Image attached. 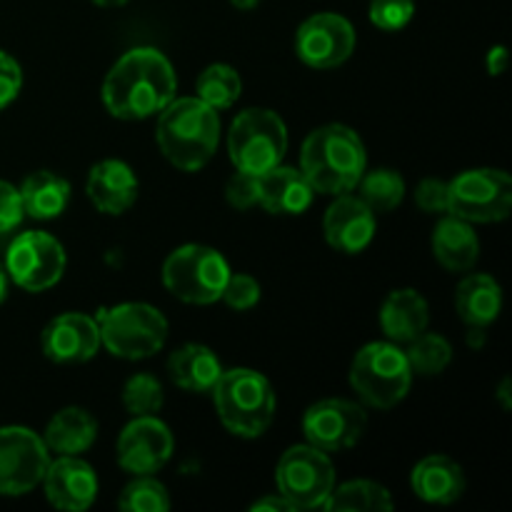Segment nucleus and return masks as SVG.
<instances>
[{
    "instance_id": "1",
    "label": "nucleus",
    "mask_w": 512,
    "mask_h": 512,
    "mask_svg": "<svg viewBox=\"0 0 512 512\" xmlns=\"http://www.w3.org/2000/svg\"><path fill=\"white\" fill-rule=\"evenodd\" d=\"M178 78L160 50H128L110 68L103 83V103L120 120H143L160 113L175 98Z\"/></svg>"
},
{
    "instance_id": "2",
    "label": "nucleus",
    "mask_w": 512,
    "mask_h": 512,
    "mask_svg": "<svg viewBox=\"0 0 512 512\" xmlns=\"http://www.w3.org/2000/svg\"><path fill=\"white\" fill-rule=\"evenodd\" d=\"M368 168V155L360 135L340 123L323 125L305 138L300 150V173L315 193L343 195L358 188Z\"/></svg>"
},
{
    "instance_id": "3",
    "label": "nucleus",
    "mask_w": 512,
    "mask_h": 512,
    "mask_svg": "<svg viewBox=\"0 0 512 512\" xmlns=\"http://www.w3.org/2000/svg\"><path fill=\"white\" fill-rule=\"evenodd\" d=\"M218 140V113L200 98L170 100L160 110L158 145L175 168L188 173L200 170L215 155Z\"/></svg>"
},
{
    "instance_id": "4",
    "label": "nucleus",
    "mask_w": 512,
    "mask_h": 512,
    "mask_svg": "<svg viewBox=\"0 0 512 512\" xmlns=\"http://www.w3.org/2000/svg\"><path fill=\"white\" fill-rule=\"evenodd\" d=\"M213 395L220 420L238 438H260L273 423L275 390L270 380L255 370H223Z\"/></svg>"
},
{
    "instance_id": "5",
    "label": "nucleus",
    "mask_w": 512,
    "mask_h": 512,
    "mask_svg": "<svg viewBox=\"0 0 512 512\" xmlns=\"http://www.w3.org/2000/svg\"><path fill=\"white\" fill-rule=\"evenodd\" d=\"M413 383L405 350L393 343H370L355 355L350 368V385L370 408L388 410L408 395Z\"/></svg>"
},
{
    "instance_id": "6",
    "label": "nucleus",
    "mask_w": 512,
    "mask_h": 512,
    "mask_svg": "<svg viewBox=\"0 0 512 512\" xmlns=\"http://www.w3.org/2000/svg\"><path fill=\"white\" fill-rule=\"evenodd\" d=\"M100 343L123 360H143L160 353L168 340V320L145 303H123L100 315Z\"/></svg>"
},
{
    "instance_id": "7",
    "label": "nucleus",
    "mask_w": 512,
    "mask_h": 512,
    "mask_svg": "<svg viewBox=\"0 0 512 512\" xmlns=\"http://www.w3.org/2000/svg\"><path fill=\"white\" fill-rule=\"evenodd\" d=\"M285 150H288V130L273 110H245L230 125L228 153L240 173L260 175L275 168L285 158Z\"/></svg>"
},
{
    "instance_id": "8",
    "label": "nucleus",
    "mask_w": 512,
    "mask_h": 512,
    "mask_svg": "<svg viewBox=\"0 0 512 512\" xmlns=\"http://www.w3.org/2000/svg\"><path fill=\"white\" fill-rule=\"evenodd\" d=\"M228 278L230 268L225 258L208 245H183L163 265L165 288L183 303H215L223 295Z\"/></svg>"
},
{
    "instance_id": "9",
    "label": "nucleus",
    "mask_w": 512,
    "mask_h": 512,
    "mask_svg": "<svg viewBox=\"0 0 512 512\" xmlns=\"http://www.w3.org/2000/svg\"><path fill=\"white\" fill-rule=\"evenodd\" d=\"M278 490L295 510L323 508L335 488L333 460L313 445L285 450L278 463Z\"/></svg>"
},
{
    "instance_id": "10",
    "label": "nucleus",
    "mask_w": 512,
    "mask_h": 512,
    "mask_svg": "<svg viewBox=\"0 0 512 512\" xmlns=\"http://www.w3.org/2000/svg\"><path fill=\"white\" fill-rule=\"evenodd\" d=\"M512 180L503 170H465L450 183L448 213L468 223H498L510 215Z\"/></svg>"
},
{
    "instance_id": "11",
    "label": "nucleus",
    "mask_w": 512,
    "mask_h": 512,
    "mask_svg": "<svg viewBox=\"0 0 512 512\" xmlns=\"http://www.w3.org/2000/svg\"><path fill=\"white\" fill-rule=\"evenodd\" d=\"M5 270L18 288L28 293H43L63 278L65 250L53 235L43 230H28L10 243Z\"/></svg>"
},
{
    "instance_id": "12",
    "label": "nucleus",
    "mask_w": 512,
    "mask_h": 512,
    "mask_svg": "<svg viewBox=\"0 0 512 512\" xmlns=\"http://www.w3.org/2000/svg\"><path fill=\"white\" fill-rule=\"evenodd\" d=\"M48 445L33 430L0 428V495L18 498L43 483L48 470Z\"/></svg>"
},
{
    "instance_id": "13",
    "label": "nucleus",
    "mask_w": 512,
    "mask_h": 512,
    "mask_svg": "<svg viewBox=\"0 0 512 512\" xmlns=\"http://www.w3.org/2000/svg\"><path fill=\"white\" fill-rule=\"evenodd\" d=\"M355 28L338 13H318L305 20L295 35V53L318 70L338 68L353 55Z\"/></svg>"
},
{
    "instance_id": "14",
    "label": "nucleus",
    "mask_w": 512,
    "mask_h": 512,
    "mask_svg": "<svg viewBox=\"0 0 512 512\" xmlns=\"http://www.w3.org/2000/svg\"><path fill=\"white\" fill-rule=\"evenodd\" d=\"M368 415L350 400H320L308 408L303 418V433L313 448L323 453L348 450L363 438Z\"/></svg>"
},
{
    "instance_id": "15",
    "label": "nucleus",
    "mask_w": 512,
    "mask_h": 512,
    "mask_svg": "<svg viewBox=\"0 0 512 512\" xmlns=\"http://www.w3.org/2000/svg\"><path fill=\"white\" fill-rule=\"evenodd\" d=\"M175 440L155 415H140L125 425L118 440L120 468L133 475H153L173 458Z\"/></svg>"
},
{
    "instance_id": "16",
    "label": "nucleus",
    "mask_w": 512,
    "mask_h": 512,
    "mask_svg": "<svg viewBox=\"0 0 512 512\" xmlns=\"http://www.w3.org/2000/svg\"><path fill=\"white\" fill-rule=\"evenodd\" d=\"M100 348V325L90 315L65 313L43 330V353L53 363H85Z\"/></svg>"
},
{
    "instance_id": "17",
    "label": "nucleus",
    "mask_w": 512,
    "mask_h": 512,
    "mask_svg": "<svg viewBox=\"0 0 512 512\" xmlns=\"http://www.w3.org/2000/svg\"><path fill=\"white\" fill-rule=\"evenodd\" d=\"M43 485L45 498L58 510H88L98 498V475L75 455H63L55 463H48Z\"/></svg>"
},
{
    "instance_id": "18",
    "label": "nucleus",
    "mask_w": 512,
    "mask_h": 512,
    "mask_svg": "<svg viewBox=\"0 0 512 512\" xmlns=\"http://www.w3.org/2000/svg\"><path fill=\"white\" fill-rule=\"evenodd\" d=\"M325 240L340 253H363L375 238V213L355 195H338L323 220Z\"/></svg>"
},
{
    "instance_id": "19",
    "label": "nucleus",
    "mask_w": 512,
    "mask_h": 512,
    "mask_svg": "<svg viewBox=\"0 0 512 512\" xmlns=\"http://www.w3.org/2000/svg\"><path fill=\"white\" fill-rule=\"evenodd\" d=\"M85 193L100 213L123 215L138 198V178L123 160H103L88 173Z\"/></svg>"
},
{
    "instance_id": "20",
    "label": "nucleus",
    "mask_w": 512,
    "mask_h": 512,
    "mask_svg": "<svg viewBox=\"0 0 512 512\" xmlns=\"http://www.w3.org/2000/svg\"><path fill=\"white\" fill-rule=\"evenodd\" d=\"M313 185L300 170L275 168L258 175V205L273 215H300L313 203Z\"/></svg>"
},
{
    "instance_id": "21",
    "label": "nucleus",
    "mask_w": 512,
    "mask_h": 512,
    "mask_svg": "<svg viewBox=\"0 0 512 512\" xmlns=\"http://www.w3.org/2000/svg\"><path fill=\"white\" fill-rule=\"evenodd\" d=\"M410 483H413L415 495L420 500L435 505H450L465 493L463 468L445 455H430V458L420 460L415 465Z\"/></svg>"
},
{
    "instance_id": "22",
    "label": "nucleus",
    "mask_w": 512,
    "mask_h": 512,
    "mask_svg": "<svg viewBox=\"0 0 512 512\" xmlns=\"http://www.w3.org/2000/svg\"><path fill=\"white\" fill-rule=\"evenodd\" d=\"M428 320V303H425V298L418 290L410 288L393 290L383 303V310H380L383 333L393 343H410V340H415L420 333L428 330Z\"/></svg>"
},
{
    "instance_id": "23",
    "label": "nucleus",
    "mask_w": 512,
    "mask_h": 512,
    "mask_svg": "<svg viewBox=\"0 0 512 512\" xmlns=\"http://www.w3.org/2000/svg\"><path fill=\"white\" fill-rule=\"evenodd\" d=\"M168 373L178 388L203 395L213 393L215 383L223 375V365H220L218 355L213 350L205 348V345L190 343L170 355Z\"/></svg>"
},
{
    "instance_id": "24",
    "label": "nucleus",
    "mask_w": 512,
    "mask_h": 512,
    "mask_svg": "<svg viewBox=\"0 0 512 512\" xmlns=\"http://www.w3.org/2000/svg\"><path fill=\"white\" fill-rule=\"evenodd\" d=\"M433 253L443 268L455 270V273L473 268L480 255V240L473 223L458 215L440 220L433 233Z\"/></svg>"
},
{
    "instance_id": "25",
    "label": "nucleus",
    "mask_w": 512,
    "mask_h": 512,
    "mask_svg": "<svg viewBox=\"0 0 512 512\" xmlns=\"http://www.w3.org/2000/svg\"><path fill=\"white\" fill-rule=\"evenodd\" d=\"M20 200H23L25 215L35 220H53L68 208L70 185L68 180L50 173V170H38L23 180Z\"/></svg>"
},
{
    "instance_id": "26",
    "label": "nucleus",
    "mask_w": 512,
    "mask_h": 512,
    "mask_svg": "<svg viewBox=\"0 0 512 512\" xmlns=\"http://www.w3.org/2000/svg\"><path fill=\"white\" fill-rule=\"evenodd\" d=\"M98 438V423L83 408H65L45 428L43 443L60 455L85 453Z\"/></svg>"
},
{
    "instance_id": "27",
    "label": "nucleus",
    "mask_w": 512,
    "mask_h": 512,
    "mask_svg": "<svg viewBox=\"0 0 512 512\" xmlns=\"http://www.w3.org/2000/svg\"><path fill=\"white\" fill-rule=\"evenodd\" d=\"M455 305H458V313L465 323L488 328L500 315L503 293L490 275H470L458 285Z\"/></svg>"
},
{
    "instance_id": "28",
    "label": "nucleus",
    "mask_w": 512,
    "mask_h": 512,
    "mask_svg": "<svg viewBox=\"0 0 512 512\" xmlns=\"http://www.w3.org/2000/svg\"><path fill=\"white\" fill-rule=\"evenodd\" d=\"M393 498L383 485L373 480H353L333 488L323 508L330 512H385L393 510Z\"/></svg>"
},
{
    "instance_id": "29",
    "label": "nucleus",
    "mask_w": 512,
    "mask_h": 512,
    "mask_svg": "<svg viewBox=\"0 0 512 512\" xmlns=\"http://www.w3.org/2000/svg\"><path fill=\"white\" fill-rule=\"evenodd\" d=\"M360 200L373 213H390L405 198V180L398 170L380 168L373 173H363L360 178Z\"/></svg>"
},
{
    "instance_id": "30",
    "label": "nucleus",
    "mask_w": 512,
    "mask_h": 512,
    "mask_svg": "<svg viewBox=\"0 0 512 512\" xmlns=\"http://www.w3.org/2000/svg\"><path fill=\"white\" fill-rule=\"evenodd\" d=\"M195 90H198V98L203 100V103H208L210 108L215 110H223L230 108V105L240 98L243 83H240V75L235 73V68L215 63L200 73Z\"/></svg>"
},
{
    "instance_id": "31",
    "label": "nucleus",
    "mask_w": 512,
    "mask_h": 512,
    "mask_svg": "<svg viewBox=\"0 0 512 512\" xmlns=\"http://www.w3.org/2000/svg\"><path fill=\"white\" fill-rule=\"evenodd\" d=\"M408 345L405 358H408L410 370H415L418 375H440L453 360V348L438 333H420Z\"/></svg>"
},
{
    "instance_id": "32",
    "label": "nucleus",
    "mask_w": 512,
    "mask_h": 512,
    "mask_svg": "<svg viewBox=\"0 0 512 512\" xmlns=\"http://www.w3.org/2000/svg\"><path fill=\"white\" fill-rule=\"evenodd\" d=\"M163 385L158 378L148 373L133 375L123 388V405L130 415L140 418V415H155L163 408Z\"/></svg>"
},
{
    "instance_id": "33",
    "label": "nucleus",
    "mask_w": 512,
    "mask_h": 512,
    "mask_svg": "<svg viewBox=\"0 0 512 512\" xmlns=\"http://www.w3.org/2000/svg\"><path fill=\"white\" fill-rule=\"evenodd\" d=\"M120 508L128 512H165L170 508L168 490L158 480L140 475L120 493Z\"/></svg>"
},
{
    "instance_id": "34",
    "label": "nucleus",
    "mask_w": 512,
    "mask_h": 512,
    "mask_svg": "<svg viewBox=\"0 0 512 512\" xmlns=\"http://www.w3.org/2000/svg\"><path fill=\"white\" fill-rule=\"evenodd\" d=\"M370 20L380 30H403L415 15V0H370Z\"/></svg>"
},
{
    "instance_id": "35",
    "label": "nucleus",
    "mask_w": 512,
    "mask_h": 512,
    "mask_svg": "<svg viewBox=\"0 0 512 512\" xmlns=\"http://www.w3.org/2000/svg\"><path fill=\"white\" fill-rule=\"evenodd\" d=\"M220 300H225V303H228L233 310H250L253 305H258V300H260L258 280L250 278V275L230 273Z\"/></svg>"
},
{
    "instance_id": "36",
    "label": "nucleus",
    "mask_w": 512,
    "mask_h": 512,
    "mask_svg": "<svg viewBox=\"0 0 512 512\" xmlns=\"http://www.w3.org/2000/svg\"><path fill=\"white\" fill-rule=\"evenodd\" d=\"M415 203L425 213H448L450 208V183L438 178H428L415 190Z\"/></svg>"
},
{
    "instance_id": "37",
    "label": "nucleus",
    "mask_w": 512,
    "mask_h": 512,
    "mask_svg": "<svg viewBox=\"0 0 512 512\" xmlns=\"http://www.w3.org/2000/svg\"><path fill=\"white\" fill-rule=\"evenodd\" d=\"M225 198L238 210H248L258 205V175L240 173L238 170V175H233L228 188H225Z\"/></svg>"
},
{
    "instance_id": "38",
    "label": "nucleus",
    "mask_w": 512,
    "mask_h": 512,
    "mask_svg": "<svg viewBox=\"0 0 512 512\" xmlns=\"http://www.w3.org/2000/svg\"><path fill=\"white\" fill-rule=\"evenodd\" d=\"M25 218L23 200H20V190L13 188L10 183L0 180V235L10 233L18 228Z\"/></svg>"
},
{
    "instance_id": "39",
    "label": "nucleus",
    "mask_w": 512,
    "mask_h": 512,
    "mask_svg": "<svg viewBox=\"0 0 512 512\" xmlns=\"http://www.w3.org/2000/svg\"><path fill=\"white\" fill-rule=\"evenodd\" d=\"M20 85H23V73H20V65L15 63L8 53H3V50H0V110L18 98Z\"/></svg>"
},
{
    "instance_id": "40",
    "label": "nucleus",
    "mask_w": 512,
    "mask_h": 512,
    "mask_svg": "<svg viewBox=\"0 0 512 512\" xmlns=\"http://www.w3.org/2000/svg\"><path fill=\"white\" fill-rule=\"evenodd\" d=\"M270 510L285 512V510H295V508L283 498V495H278V498H263V500H258V503L250 505V512H270Z\"/></svg>"
},
{
    "instance_id": "41",
    "label": "nucleus",
    "mask_w": 512,
    "mask_h": 512,
    "mask_svg": "<svg viewBox=\"0 0 512 512\" xmlns=\"http://www.w3.org/2000/svg\"><path fill=\"white\" fill-rule=\"evenodd\" d=\"M505 65H508V53H505V48H493L488 53V73L490 75H500L505 70Z\"/></svg>"
},
{
    "instance_id": "42",
    "label": "nucleus",
    "mask_w": 512,
    "mask_h": 512,
    "mask_svg": "<svg viewBox=\"0 0 512 512\" xmlns=\"http://www.w3.org/2000/svg\"><path fill=\"white\" fill-rule=\"evenodd\" d=\"M468 345L470 348H483L485 328H480V325H468Z\"/></svg>"
},
{
    "instance_id": "43",
    "label": "nucleus",
    "mask_w": 512,
    "mask_h": 512,
    "mask_svg": "<svg viewBox=\"0 0 512 512\" xmlns=\"http://www.w3.org/2000/svg\"><path fill=\"white\" fill-rule=\"evenodd\" d=\"M498 400L505 410L512 408V395H510V378H505L498 388Z\"/></svg>"
},
{
    "instance_id": "44",
    "label": "nucleus",
    "mask_w": 512,
    "mask_h": 512,
    "mask_svg": "<svg viewBox=\"0 0 512 512\" xmlns=\"http://www.w3.org/2000/svg\"><path fill=\"white\" fill-rule=\"evenodd\" d=\"M8 288H10V275L8 270H5V265L0 263V305H3L5 298H8Z\"/></svg>"
},
{
    "instance_id": "45",
    "label": "nucleus",
    "mask_w": 512,
    "mask_h": 512,
    "mask_svg": "<svg viewBox=\"0 0 512 512\" xmlns=\"http://www.w3.org/2000/svg\"><path fill=\"white\" fill-rule=\"evenodd\" d=\"M228 3L238 10H253V8H258L260 0H228Z\"/></svg>"
},
{
    "instance_id": "46",
    "label": "nucleus",
    "mask_w": 512,
    "mask_h": 512,
    "mask_svg": "<svg viewBox=\"0 0 512 512\" xmlns=\"http://www.w3.org/2000/svg\"><path fill=\"white\" fill-rule=\"evenodd\" d=\"M93 3L103 5V8H115V5H125L128 0H93Z\"/></svg>"
}]
</instances>
